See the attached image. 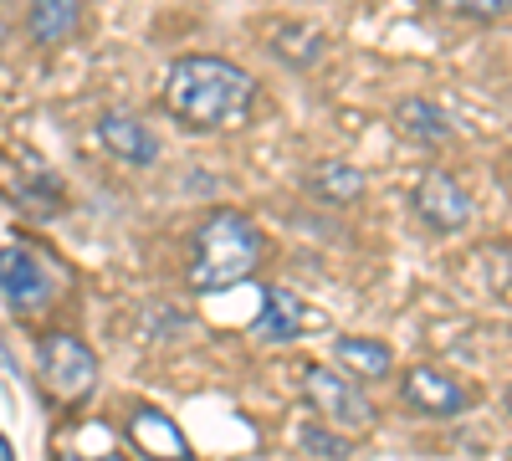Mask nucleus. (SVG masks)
<instances>
[{"instance_id":"f257e3e1","label":"nucleus","mask_w":512,"mask_h":461,"mask_svg":"<svg viewBox=\"0 0 512 461\" xmlns=\"http://www.w3.org/2000/svg\"><path fill=\"white\" fill-rule=\"evenodd\" d=\"M256 77L226 57L210 52H190L169 67L164 77V108L169 118L190 134H216L231 123H246V113L256 108Z\"/></svg>"},{"instance_id":"f03ea898","label":"nucleus","mask_w":512,"mask_h":461,"mask_svg":"<svg viewBox=\"0 0 512 461\" xmlns=\"http://www.w3.org/2000/svg\"><path fill=\"white\" fill-rule=\"evenodd\" d=\"M267 257V241L256 231L251 216L241 211H210L195 226V251H190V287L200 292H221L246 282Z\"/></svg>"},{"instance_id":"7ed1b4c3","label":"nucleus","mask_w":512,"mask_h":461,"mask_svg":"<svg viewBox=\"0 0 512 461\" xmlns=\"http://www.w3.org/2000/svg\"><path fill=\"white\" fill-rule=\"evenodd\" d=\"M36 374H41V385H47L52 400L62 405H77V400H88L93 385H98V354L77 339V333H41L36 339Z\"/></svg>"},{"instance_id":"20e7f679","label":"nucleus","mask_w":512,"mask_h":461,"mask_svg":"<svg viewBox=\"0 0 512 461\" xmlns=\"http://www.w3.org/2000/svg\"><path fill=\"white\" fill-rule=\"evenodd\" d=\"M303 400L313 405V415H318L323 426L344 431V436H364L374 426L369 395L359 390V380H349V374L333 369V364H313L303 374Z\"/></svg>"},{"instance_id":"39448f33","label":"nucleus","mask_w":512,"mask_h":461,"mask_svg":"<svg viewBox=\"0 0 512 461\" xmlns=\"http://www.w3.org/2000/svg\"><path fill=\"white\" fill-rule=\"evenodd\" d=\"M400 400L415 410V415H431V421H456L477 405V390L461 385L456 374L436 369V364H410L405 380H400Z\"/></svg>"},{"instance_id":"423d86ee","label":"nucleus","mask_w":512,"mask_h":461,"mask_svg":"<svg viewBox=\"0 0 512 461\" xmlns=\"http://www.w3.org/2000/svg\"><path fill=\"white\" fill-rule=\"evenodd\" d=\"M0 292H6L11 308L36 313L41 303H52L57 272L41 262V251H31V246H0Z\"/></svg>"},{"instance_id":"0eeeda50","label":"nucleus","mask_w":512,"mask_h":461,"mask_svg":"<svg viewBox=\"0 0 512 461\" xmlns=\"http://www.w3.org/2000/svg\"><path fill=\"white\" fill-rule=\"evenodd\" d=\"M415 216L431 226V231H461L466 221H472V195L461 190V180H451L446 170H431L420 175L415 185Z\"/></svg>"},{"instance_id":"6e6552de","label":"nucleus","mask_w":512,"mask_h":461,"mask_svg":"<svg viewBox=\"0 0 512 461\" xmlns=\"http://www.w3.org/2000/svg\"><path fill=\"white\" fill-rule=\"evenodd\" d=\"M308 328H318V313L297 298L292 287L272 282L262 292V323H256V339L262 344H292V339H303Z\"/></svg>"},{"instance_id":"1a4fd4ad","label":"nucleus","mask_w":512,"mask_h":461,"mask_svg":"<svg viewBox=\"0 0 512 461\" xmlns=\"http://www.w3.org/2000/svg\"><path fill=\"white\" fill-rule=\"evenodd\" d=\"M98 144L113 159L134 164V170H149V164L159 159V134L149 129L144 118H134V113H103L98 118Z\"/></svg>"},{"instance_id":"9d476101","label":"nucleus","mask_w":512,"mask_h":461,"mask_svg":"<svg viewBox=\"0 0 512 461\" xmlns=\"http://www.w3.org/2000/svg\"><path fill=\"white\" fill-rule=\"evenodd\" d=\"M128 436H134V446H139L149 461H190L185 431L169 421L159 405H139L134 415H128Z\"/></svg>"},{"instance_id":"9b49d317","label":"nucleus","mask_w":512,"mask_h":461,"mask_svg":"<svg viewBox=\"0 0 512 461\" xmlns=\"http://www.w3.org/2000/svg\"><path fill=\"white\" fill-rule=\"evenodd\" d=\"M395 129L410 139V144H420V149H431V144H451V118H446V108L441 103H431V98H420V93H410V98H400L395 103Z\"/></svg>"},{"instance_id":"f8f14e48","label":"nucleus","mask_w":512,"mask_h":461,"mask_svg":"<svg viewBox=\"0 0 512 461\" xmlns=\"http://www.w3.org/2000/svg\"><path fill=\"white\" fill-rule=\"evenodd\" d=\"M303 185L323 205H354L364 195V170H359V164H349V159H318Z\"/></svg>"},{"instance_id":"ddd939ff","label":"nucleus","mask_w":512,"mask_h":461,"mask_svg":"<svg viewBox=\"0 0 512 461\" xmlns=\"http://www.w3.org/2000/svg\"><path fill=\"white\" fill-rule=\"evenodd\" d=\"M333 364L349 374V380H384L395 364L390 344L384 339H359V333H344V339H333Z\"/></svg>"},{"instance_id":"4468645a","label":"nucleus","mask_w":512,"mask_h":461,"mask_svg":"<svg viewBox=\"0 0 512 461\" xmlns=\"http://www.w3.org/2000/svg\"><path fill=\"white\" fill-rule=\"evenodd\" d=\"M26 26L41 47H62L82 26V0H31L26 6Z\"/></svg>"},{"instance_id":"2eb2a0df","label":"nucleus","mask_w":512,"mask_h":461,"mask_svg":"<svg viewBox=\"0 0 512 461\" xmlns=\"http://www.w3.org/2000/svg\"><path fill=\"white\" fill-rule=\"evenodd\" d=\"M323 47H328V41H323L318 31H308V26H282V31L272 36V52H277L287 67H313V62L323 57Z\"/></svg>"},{"instance_id":"dca6fc26","label":"nucleus","mask_w":512,"mask_h":461,"mask_svg":"<svg viewBox=\"0 0 512 461\" xmlns=\"http://www.w3.org/2000/svg\"><path fill=\"white\" fill-rule=\"evenodd\" d=\"M303 451L318 456V461H349V456H354V436L333 431V426H323V421H308V426H303Z\"/></svg>"},{"instance_id":"f3484780","label":"nucleus","mask_w":512,"mask_h":461,"mask_svg":"<svg viewBox=\"0 0 512 461\" xmlns=\"http://www.w3.org/2000/svg\"><path fill=\"white\" fill-rule=\"evenodd\" d=\"M436 6L461 16V21H497V16L512 11V0H436Z\"/></svg>"},{"instance_id":"a211bd4d","label":"nucleus","mask_w":512,"mask_h":461,"mask_svg":"<svg viewBox=\"0 0 512 461\" xmlns=\"http://www.w3.org/2000/svg\"><path fill=\"white\" fill-rule=\"evenodd\" d=\"M52 461H123L118 451H103V456H77V451H52Z\"/></svg>"},{"instance_id":"6ab92c4d","label":"nucleus","mask_w":512,"mask_h":461,"mask_svg":"<svg viewBox=\"0 0 512 461\" xmlns=\"http://www.w3.org/2000/svg\"><path fill=\"white\" fill-rule=\"evenodd\" d=\"M507 410H512V385H507Z\"/></svg>"},{"instance_id":"aec40b11","label":"nucleus","mask_w":512,"mask_h":461,"mask_svg":"<svg viewBox=\"0 0 512 461\" xmlns=\"http://www.w3.org/2000/svg\"><path fill=\"white\" fill-rule=\"evenodd\" d=\"M0 36H6V16H0Z\"/></svg>"},{"instance_id":"412c9836","label":"nucleus","mask_w":512,"mask_h":461,"mask_svg":"<svg viewBox=\"0 0 512 461\" xmlns=\"http://www.w3.org/2000/svg\"><path fill=\"white\" fill-rule=\"evenodd\" d=\"M507 461H512V451H507Z\"/></svg>"}]
</instances>
